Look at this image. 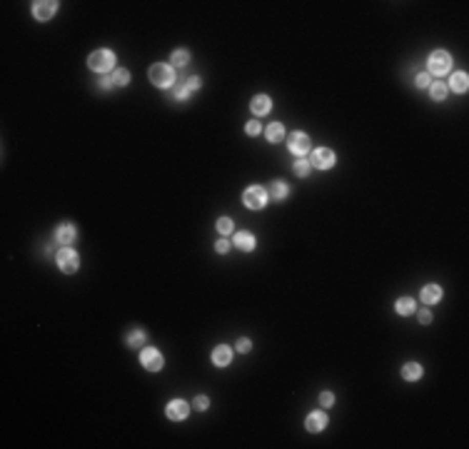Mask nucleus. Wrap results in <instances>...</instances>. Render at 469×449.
I'll return each instance as SVG.
<instances>
[{
  "instance_id": "nucleus-1",
  "label": "nucleus",
  "mask_w": 469,
  "mask_h": 449,
  "mask_svg": "<svg viewBox=\"0 0 469 449\" xmlns=\"http://www.w3.org/2000/svg\"><path fill=\"white\" fill-rule=\"evenodd\" d=\"M88 65L95 73H113L115 70V53L113 50H95L93 55L88 57Z\"/></svg>"
},
{
  "instance_id": "nucleus-2",
  "label": "nucleus",
  "mask_w": 469,
  "mask_h": 449,
  "mask_svg": "<svg viewBox=\"0 0 469 449\" xmlns=\"http://www.w3.org/2000/svg\"><path fill=\"white\" fill-rule=\"evenodd\" d=\"M150 83L152 85H157V88H170L172 83H175V70H172V65H162V63H155L150 68Z\"/></svg>"
},
{
  "instance_id": "nucleus-3",
  "label": "nucleus",
  "mask_w": 469,
  "mask_h": 449,
  "mask_svg": "<svg viewBox=\"0 0 469 449\" xmlns=\"http://www.w3.org/2000/svg\"><path fill=\"white\" fill-rule=\"evenodd\" d=\"M427 68H430L432 75H447L452 70V57L450 53H444V50H434L430 57H427Z\"/></svg>"
},
{
  "instance_id": "nucleus-4",
  "label": "nucleus",
  "mask_w": 469,
  "mask_h": 449,
  "mask_svg": "<svg viewBox=\"0 0 469 449\" xmlns=\"http://www.w3.org/2000/svg\"><path fill=\"white\" fill-rule=\"evenodd\" d=\"M57 267H60L65 275L77 272V267H80V257H77V252L73 250V247H63V250L57 252Z\"/></svg>"
},
{
  "instance_id": "nucleus-5",
  "label": "nucleus",
  "mask_w": 469,
  "mask_h": 449,
  "mask_svg": "<svg viewBox=\"0 0 469 449\" xmlns=\"http://www.w3.org/2000/svg\"><path fill=\"white\" fill-rule=\"evenodd\" d=\"M242 202L250 207V210H262V207L267 205V192H264L260 185L247 187L242 192Z\"/></svg>"
},
{
  "instance_id": "nucleus-6",
  "label": "nucleus",
  "mask_w": 469,
  "mask_h": 449,
  "mask_svg": "<svg viewBox=\"0 0 469 449\" xmlns=\"http://www.w3.org/2000/svg\"><path fill=\"white\" fill-rule=\"evenodd\" d=\"M335 162H337V155L332 152L330 148H317L312 152V157H310V165L317 170H330L335 168Z\"/></svg>"
},
{
  "instance_id": "nucleus-7",
  "label": "nucleus",
  "mask_w": 469,
  "mask_h": 449,
  "mask_svg": "<svg viewBox=\"0 0 469 449\" xmlns=\"http://www.w3.org/2000/svg\"><path fill=\"white\" fill-rule=\"evenodd\" d=\"M128 83H130V73L125 68H115L113 73H105L100 80L103 88H125Z\"/></svg>"
},
{
  "instance_id": "nucleus-8",
  "label": "nucleus",
  "mask_w": 469,
  "mask_h": 449,
  "mask_svg": "<svg viewBox=\"0 0 469 449\" xmlns=\"http://www.w3.org/2000/svg\"><path fill=\"white\" fill-rule=\"evenodd\" d=\"M287 148H290L292 155L302 157V155H307V152H310L312 142H310V137H307L304 132H292V135L287 137Z\"/></svg>"
},
{
  "instance_id": "nucleus-9",
  "label": "nucleus",
  "mask_w": 469,
  "mask_h": 449,
  "mask_svg": "<svg viewBox=\"0 0 469 449\" xmlns=\"http://www.w3.org/2000/svg\"><path fill=\"white\" fill-rule=\"evenodd\" d=\"M140 362H142V367H145L148 372H160V370H162V355H160L155 347H145V350L140 352Z\"/></svg>"
},
{
  "instance_id": "nucleus-10",
  "label": "nucleus",
  "mask_w": 469,
  "mask_h": 449,
  "mask_svg": "<svg viewBox=\"0 0 469 449\" xmlns=\"http://www.w3.org/2000/svg\"><path fill=\"white\" fill-rule=\"evenodd\" d=\"M55 13H57V3H53V0L33 3V15H35V20H50Z\"/></svg>"
},
{
  "instance_id": "nucleus-11",
  "label": "nucleus",
  "mask_w": 469,
  "mask_h": 449,
  "mask_svg": "<svg viewBox=\"0 0 469 449\" xmlns=\"http://www.w3.org/2000/svg\"><path fill=\"white\" fill-rule=\"evenodd\" d=\"M165 412H168V417L172 419V422H180V419H185V417L190 414V404L188 402H182V399H172Z\"/></svg>"
},
{
  "instance_id": "nucleus-12",
  "label": "nucleus",
  "mask_w": 469,
  "mask_h": 449,
  "mask_svg": "<svg viewBox=\"0 0 469 449\" xmlns=\"http://www.w3.org/2000/svg\"><path fill=\"white\" fill-rule=\"evenodd\" d=\"M304 427H307V432H322L324 427H327V414L324 412H312V414H307V419H304Z\"/></svg>"
},
{
  "instance_id": "nucleus-13",
  "label": "nucleus",
  "mask_w": 469,
  "mask_h": 449,
  "mask_svg": "<svg viewBox=\"0 0 469 449\" xmlns=\"http://www.w3.org/2000/svg\"><path fill=\"white\" fill-rule=\"evenodd\" d=\"M75 237H77V230H75V224H70V222L60 224L55 230V240L60 244H73L75 242Z\"/></svg>"
},
{
  "instance_id": "nucleus-14",
  "label": "nucleus",
  "mask_w": 469,
  "mask_h": 449,
  "mask_svg": "<svg viewBox=\"0 0 469 449\" xmlns=\"http://www.w3.org/2000/svg\"><path fill=\"white\" fill-rule=\"evenodd\" d=\"M230 359H232V350H230L227 344H217V347L212 350V364H215V367H227Z\"/></svg>"
},
{
  "instance_id": "nucleus-15",
  "label": "nucleus",
  "mask_w": 469,
  "mask_h": 449,
  "mask_svg": "<svg viewBox=\"0 0 469 449\" xmlns=\"http://www.w3.org/2000/svg\"><path fill=\"white\" fill-rule=\"evenodd\" d=\"M250 108H252L255 115H267V112L272 110V100L267 95H255L252 103H250Z\"/></svg>"
},
{
  "instance_id": "nucleus-16",
  "label": "nucleus",
  "mask_w": 469,
  "mask_h": 449,
  "mask_svg": "<svg viewBox=\"0 0 469 449\" xmlns=\"http://www.w3.org/2000/svg\"><path fill=\"white\" fill-rule=\"evenodd\" d=\"M255 235H252V232H237V235H235V247H240V250H242V252H252V250H255Z\"/></svg>"
},
{
  "instance_id": "nucleus-17",
  "label": "nucleus",
  "mask_w": 469,
  "mask_h": 449,
  "mask_svg": "<svg viewBox=\"0 0 469 449\" xmlns=\"http://www.w3.org/2000/svg\"><path fill=\"white\" fill-rule=\"evenodd\" d=\"M442 299V287L439 284H424L422 290V302L424 304H437Z\"/></svg>"
},
{
  "instance_id": "nucleus-18",
  "label": "nucleus",
  "mask_w": 469,
  "mask_h": 449,
  "mask_svg": "<svg viewBox=\"0 0 469 449\" xmlns=\"http://www.w3.org/2000/svg\"><path fill=\"white\" fill-rule=\"evenodd\" d=\"M467 85H469V75L467 73H454L450 80V88L454 93H467Z\"/></svg>"
},
{
  "instance_id": "nucleus-19",
  "label": "nucleus",
  "mask_w": 469,
  "mask_h": 449,
  "mask_svg": "<svg viewBox=\"0 0 469 449\" xmlns=\"http://www.w3.org/2000/svg\"><path fill=\"white\" fill-rule=\"evenodd\" d=\"M287 195H290V187L284 185L282 180H277V182H272V185H270V195H267V197H272L275 202H280V200H284Z\"/></svg>"
},
{
  "instance_id": "nucleus-20",
  "label": "nucleus",
  "mask_w": 469,
  "mask_h": 449,
  "mask_svg": "<svg viewBox=\"0 0 469 449\" xmlns=\"http://www.w3.org/2000/svg\"><path fill=\"white\" fill-rule=\"evenodd\" d=\"M402 377H404L407 382H417V379L422 377V364H417V362H407V364L402 367Z\"/></svg>"
},
{
  "instance_id": "nucleus-21",
  "label": "nucleus",
  "mask_w": 469,
  "mask_h": 449,
  "mask_svg": "<svg viewBox=\"0 0 469 449\" xmlns=\"http://www.w3.org/2000/svg\"><path fill=\"white\" fill-rule=\"evenodd\" d=\"M264 135H267L270 142H280L282 137H284V125H282V123H270L267 130H264Z\"/></svg>"
},
{
  "instance_id": "nucleus-22",
  "label": "nucleus",
  "mask_w": 469,
  "mask_h": 449,
  "mask_svg": "<svg viewBox=\"0 0 469 449\" xmlns=\"http://www.w3.org/2000/svg\"><path fill=\"white\" fill-rule=\"evenodd\" d=\"M394 310L402 315V317H407V315H412L414 312V299L412 297H402L397 299V304H394Z\"/></svg>"
},
{
  "instance_id": "nucleus-23",
  "label": "nucleus",
  "mask_w": 469,
  "mask_h": 449,
  "mask_svg": "<svg viewBox=\"0 0 469 449\" xmlns=\"http://www.w3.org/2000/svg\"><path fill=\"white\" fill-rule=\"evenodd\" d=\"M170 63H172L175 68H185L190 63V53L188 50H175V53L170 55Z\"/></svg>"
},
{
  "instance_id": "nucleus-24",
  "label": "nucleus",
  "mask_w": 469,
  "mask_h": 449,
  "mask_svg": "<svg viewBox=\"0 0 469 449\" xmlns=\"http://www.w3.org/2000/svg\"><path fill=\"white\" fill-rule=\"evenodd\" d=\"M430 95H432V100H444V97H447V85H444V83H434V85H430Z\"/></svg>"
},
{
  "instance_id": "nucleus-25",
  "label": "nucleus",
  "mask_w": 469,
  "mask_h": 449,
  "mask_svg": "<svg viewBox=\"0 0 469 449\" xmlns=\"http://www.w3.org/2000/svg\"><path fill=\"white\" fill-rule=\"evenodd\" d=\"M292 168H295V175H300V177H307V175H310V168H312V165H310L307 160H302V157H297Z\"/></svg>"
},
{
  "instance_id": "nucleus-26",
  "label": "nucleus",
  "mask_w": 469,
  "mask_h": 449,
  "mask_svg": "<svg viewBox=\"0 0 469 449\" xmlns=\"http://www.w3.org/2000/svg\"><path fill=\"white\" fill-rule=\"evenodd\" d=\"M142 342H145V332L142 330H132L130 335H128V344L130 347H140Z\"/></svg>"
},
{
  "instance_id": "nucleus-27",
  "label": "nucleus",
  "mask_w": 469,
  "mask_h": 449,
  "mask_svg": "<svg viewBox=\"0 0 469 449\" xmlns=\"http://www.w3.org/2000/svg\"><path fill=\"white\" fill-rule=\"evenodd\" d=\"M217 230H220V235H230V232L235 230V222H232L230 217H220V220H217Z\"/></svg>"
},
{
  "instance_id": "nucleus-28",
  "label": "nucleus",
  "mask_w": 469,
  "mask_h": 449,
  "mask_svg": "<svg viewBox=\"0 0 469 449\" xmlns=\"http://www.w3.org/2000/svg\"><path fill=\"white\" fill-rule=\"evenodd\" d=\"M172 97H175V100H180V103H182V100H188V97H190L188 85H175V93H172Z\"/></svg>"
},
{
  "instance_id": "nucleus-29",
  "label": "nucleus",
  "mask_w": 469,
  "mask_h": 449,
  "mask_svg": "<svg viewBox=\"0 0 469 449\" xmlns=\"http://www.w3.org/2000/svg\"><path fill=\"white\" fill-rule=\"evenodd\" d=\"M319 404H322V407H335V394L332 392H322L319 394Z\"/></svg>"
},
{
  "instance_id": "nucleus-30",
  "label": "nucleus",
  "mask_w": 469,
  "mask_h": 449,
  "mask_svg": "<svg viewBox=\"0 0 469 449\" xmlns=\"http://www.w3.org/2000/svg\"><path fill=\"white\" fill-rule=\"evenodd\" d=\"M260 130H262V128H260V123H257V120H252V123H247V125H244V132H247V135H252V137H255V135H260Z\"/></svg>"
},
{
  "instance_id": "nucleus-31",
  "label": "nucleus",
  "mask_w": 469,
  "mask_h": 449,
  "mask_svg": "<svg viewBox=\"0 0 469 449\" xmlns=\"http://www.w3.org/2000/svg\"><path fill=\"white\" fill-rule=\"evenodd\" d=\"M207 404H210V399H207L205 394H200V397H195V410L205 412V410H207Z\"/></svg>"
},
{
  "instance_id": "nucleus-32",
  "label": "nucleus",
  "mask_w": 469,
  "mask_h": 449,
  "mask_svg": "<svg viewBox=\"0 0 469 449\" xmlns=\"http://www.w3.org/2000/svg\"><path fill=\"white\" fill-rule=\"evenodd\" d=\"M432 85V77L427 73H422V75H417V88H430Z\"/></svg>"
},
{
  "instance_id": "nucleus-33",
  "label": "nucleus",
  "mask_w": 469,
  "mask_h": 449,
  "mask_svg": "<svg viewBox=\"0 0 469 449\" xmlns=\"http://www.w3.org/2000/svg\"><path fill=\"white\" fill-rule=\"evenodd\" d=\"M250 350H252V342H250L247 337L237 339V352H250Z\"/></svg>"
},
{
  "instance_id": "nucleus-34",
  "label": "nucleus",
  "mask_w": 469,
  "mask_h": 449,
  "mask_svg": "<svg viewBox=\"0 0 469 449\" xmlns=\"http://www.w3.org/2000/svg\"><path fill=\"white\" fill-rule=\"evenodd\" d=\"M185 85H188V90H190V93L200 90V77H188V80H185Z\"/></svg>"
},
{
  "instance_id": "nucleus-35",
  "label": "nucleus",
  "mask_w": 469,
  "mask_h": 449,
  "mask_svg": "<svg viewBox=\"0 0 469 449\" xmlns=\"http://www.w3.org/2000/svg\"><path fill=\"white\" fill-rule=\"evenodd\" d=\"M215 250H217L220 255H225L227 250H230V242H227V240H217V242H215Z\"/></svg>"
},
{
  "instance_id": "nucleus-36",
  "label": "nucleus",
  "mask_w": 469,
  "mask_h": 449,
  "mask_svg": "<svg viewBox=\"0 0 469 449\" xmlns=\"http://www.w3.org/2000/svg\"><path fill=\"white\" fill-rule=\"evenodd\" d=\"M419 322H422V324H430V322H432V312H430V310H422V312H419Z\"/></svg>"
}]
</instances>
